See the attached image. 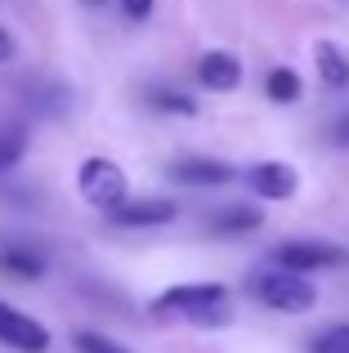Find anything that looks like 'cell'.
I'll use <instances>...</instances> for the list:
<instances>
[{
    "mask_svg": "<svg viewBox=\"0 0 349 353\" xmlns=\"http://www.w3.org/2000/svg\"><path fill=\"white\" fill-rule=\"evenodd\" d=\"M77 192L94 210L117 215V210L130 201V179H126V170L117 161H108V157H86V161L77 165Z\"/></svg>",
    "mask_w": 349,
    "mask_h": 353,
    "instance_id": "3957f363",
    "label": "cell"
},
{
    "mask_svg": "<svg viewBox=\"0 0 349 353\" xmlns=\"http://www.w3.org/2000/svg\"><path fill=\"white\" fill-rule=\"evenodd\" d=\"M264 90H269V99H273V103H296L305 85H300V77H296L291 68H273L269 77H264Z\"/></svg>",
    "mask_w": 349,
    "mask_h": 353,
    "instance_id": "4fadbf2b",
    "label": "cell"
},
{
    "mask_svg": "<svg viewBox=\"0 0 349 353\" xmlns=\"http://www.w3.org/2000/svg\"><path fill=\"white\" fill-rule=\"evenodd\" d=\"M157 313L183 318L192 327H224L233 318V295L219 282H192V286H170L157 295Z\"/></svg>",
    "mask_w": 349,
    "mask_h": 353,
    "instance_id": "6da1fadb",
    "label": "cell"
},
{
    "mask_svg": "<svg viewBox=\"0 0 349 353\" xmlns=\"http://www.w3.org/2000/svg\"><path fill=\"white\" fill-rule=\"evenodd\" d=\"M246 183H251L264 201H287L291 192L300 188L296 170H291L287 161H260V165H251V170H246Z\"/></svg>",
    "mask_w": 349,
    "mask_h": 353,
    "instance_id": "8992f818",
    "label": "cell"
},
{
    "mask_svg": "<svg viewBox=\"0 0 349 353\" xmlns=\"http://www.w3.org/2000/svg\"><path fill=\"white\" fill-rule=\"evenodd\" d=\"M197 81L206 90H215V94L237 90V85H242V63H237L228 50H206V54H201V63H197Z\"/></svg>",
    "mask_w": 349,
    "mask_h": 353,
    "instance_id": "ba28073f",
    "label": "cell"
},
{
    "mask_svg": "<svg viewBox=\"0 0 349 353\" xmlns=\"http://www.w3.org/2000/svg\"><path fill=\"white\" fill-rule=\"evenodd\" d=\"M27 152V134L23 130H0V170H9V165H18V157Z\"/></svg>",
    "mask_w": 349,
    "mask_h": 353,
    "instance_id": "9a60e30c",
    "label": "cell"
},
{
    "mask_svg": "<svg viewBox=\"0 0 349 353\" xmlns=\"http://www.w3.org/2000/svg\"><path fill=\"white\" fill-rule=\"evenodd\" d=\"M0 345L18 349V353H45L50 349V331H45L36 318H27V313L0 304Z\"/></svg>",
    "mask_w": 349,
    "mask_h": 353,
    "instance_id": "5b68a950",
    "label": "cell"
},
{
    "mask_svg": "<svg viewBox=\"0 0 349 353\" xmlns=\"http://www.w3.org/2000/svg\"><path fill=\"white\" fill-rule=\"evenodd\" d=\"M314 68H318V77H323L327 90H345L349 85V54L336 41H318L314 45Z\"/></svg>",
    "mask_w": 349,
    "mask_h": 353,
    "instance_id": "30bf717a",
    "label": "cell"
},
{
    "mask_svg": "<svg viewBox=\"0 0 349 353\" xmlns=\"http://www.w3.org/2000/svg\"><path fill=\"white\" fill-rule=\"evenodd\" d=\"M170 179L192 183V188H219V183L233 179V165L215 161V157H179V161L170 165Z\"/></svg>",
    "mask_w": 349,
    "mask_h": 353,
    "instance_id": "52a82bcc",
    "label": "cell"
},
{
    "mask_svg": "<svg viewBox=\"0 0 349 353\" xmlns=\"http://www.w3.org/2000/svg\"><path fill=\"white\" fill-rule=\"evenodd\" d=\"M273 264L291 268V273H327V268L349 264V250L336 246V241H323V237H296L273 250Z\"/></svg>",
    "mask_w": 349,
    "mask_h": 353,
    "instance_id": "277c9868",
    "label": "cell"
},
{
    "mask_svg": "<svg viewBox=\"0 0 349 353\" xmlns=\"http://www.w3.org/2000/svg\"><path fill=\"white\" fill-rule=\"evenodd\" d=\"M264 224V215H260V206H224V210H215V215L206 219V228L210 233H251V228H260Z\"/></svg>",
    "mask_w": 349,
    "mask_h": 353,
    "instance_id": "8fae6325",
    "label": "cell"
},
{
    "mask_svg": "<svg viewBox=\"0 0 349 353\" xmlns=\"http://www.w3.org/2000/svg\"><path fill=\"white\" fill-rule=\"evenodd\" d=\"M152 108H161V112H179V117H192L197 112V103L192 99H183V94H174V90H152Z\"/></svg>",
    "mask_w": 349,
    "mask_h": 353,
    "instance_id": "e0dca14e",
    "label": "cell"
},
{
    "mask_svg": "<svg viewBox=\"0 0 349 353\" xmlns=\"http://www.w3.org/2000/svg\"><path fill=\"white\" fill-rule=\"evenodd\" d=\"M336 143H345V148H349V117L341 121V125H336Z\"/></svg>",
    "mask_w": 349,
    "mask_h": 353,
    "instance_id": "ffe728a7",
    "label": "cell"
},
{
    "mask_svg": "<svg viewBox=\"0 0 349 353\" xmlns=\"http://www.w3.org/2000/svg\"><path fill=\"white\" fill-rule=\"evenodd\" d=\"M174 215H179V210H174V201L148 197V201H126L112 219H117V224H126V228H157V224H170Z\"/></svg>",
    "mask_w": 349,
    "mask_h": 353,
    "instance_id": "9c48e42d",
    "label": "cell"
},
{
    "mask_svg": "<svg viewBox=\"0 0 349 353\" xmlns=\"http://www.w3.org/2000/svg\"><path fill=\"white\" fill-rule=\"evenodd\" d=\"M9 54H14V41H9V32H5V27H0V63H5Z\"/></svg>",
    "mask_w": 349,
    "mask_h": 353,
    "instance_id": "d6986e66",
    "label": "cell"
},
{
    "mask_svg": "<svg viewBox=\"0 0 349 353\" xmlns=\"http://www.w3.org/2000/svg\"><path fill=\"white\" fill-rule=\"evenodd\" d=\"M72 345H77L81 353H130L126 345H117V340L99 336V331H77V336H72Z\"/></svg>",
    "mask_w": 349,
    "mask_h": 353,
    "instance_id": "2e32d148",
    "label": "cell"
},
{
    "mask_svg": "<svg viewBox=\"0 0 349 353\" xmlns=\"http://www.w3.org/2000/svg\"><path fill=\"white\" fill-rule=\"evenodd\" d=\"M251 295L273 313H309L318 304V286L309 273H291V268H269V273L251 277Z\"/></svg>",
    "mask_w": 349,
    "mask_h": 353,
    "instance_id": "7a4b0ae2",
    "label": "cell"
},
{
    "mask_svg": "<svg viewBox=\"0 0 349 353\" xmlns=\"http://www.w3.org/2000/svg\"><path fill=\"white\" fill-rule=\"evenodd\" d=\"M309 353H349V322L323 327L314 340H309Z\"/></svg>",
    "mask_w": 349,
    "mask_h": 353,
    "instance_id": "5bb4252c",
    "label": "cell"
},
{
    "mask_svg": "<svg viewBox=\"0 0 349 353\" xmlns=\"http://www.w3.org/2000/svg\"><path fill=\"white\" fill-rule=\"evenodd\" d=\"M0 268H5L9 277H18V282H36V277H45V259L36 255V250H27V246H9L5 255H0Z\"/></svg>",
    "mask_w": 349,
    "mask_h": 353,
    "instance_id": "7c38bea8",
    "label": "cell"
},
{
    "mask_svg": "<svg viewBox=\"0 0 349 353\" xmlns=\"http://www.w3.org/2000/svg\"><path fill=\"white\" fill-rule=\"evenodd\" d=\"M121 5V14L130 18V23H143V18L152 14V0H117Z\"/></svg>",
    "mask_w": 349,
    "mask_h": 353,
    "instance_id": "ac0fdd59",
    "label": "cell"
}]
</instances>
